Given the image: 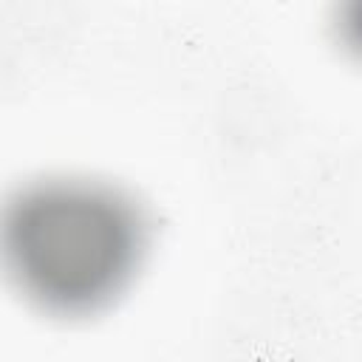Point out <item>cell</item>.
Instances as JSON below:
<instances>
[{
  "instance_id": "obj_1",
  "label": "cell",
  "mask_w": 362,
  "mask_h": 362,
  "mask_svg": "<svg viewBox=\"0 0 362 362\" xmlns=\"http://www.w3.org/2000/svg\"><path fill=\"white\" fill-rule=\"evenodd\" d=\"M147 252V212L107 181L48 175L0 201V277L45 317L107 311L136 283Z\"/></svg>"
}]
</instances>
